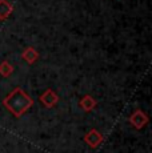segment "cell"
<instances>
[{
    "label": "cell",
    "mask_w": 152,
    "mask_h": 153,
    "mask_svg": "<svg viewBox=\"0 0 152 153\" xmlns=\"http://www.w3.org/2000/svg\"><path fill=\"white\" fill-rule=\"evenodd\" d=\"M3 105L10 111V113L13 117L19 119L34 105V100L30 97V95L24 89L17 87L4 97Z\"/></svg>",
    "instance_id": "1"
},
{
    "label": "cell",
    "mask_w": 152,
    "mask_h": 153,
    "mask_svg": "<svg viewBox=\"0 0 152 153\" xmlns=\"http://www.w3.org/2000/svg\"><path fill=\"white\" fill-rule=\"evenodd\" d=\"M128 121L131 123V125H132L133 128H136V129H143L145 125L148 124L150 119H148V116H147V113H145V112H143L142 109H136V111L130 116Z\"/></svg>",
    "instance_id": "2"
},
{
    "label": "cell",
    "mask_w": 152,
    "mask_h": 153,
    "mask_svg": "<svg viewBox=\"0 0 152 153\" xmlns=\"http://www.w3.org/2000/svg\"><path fill=\"white\" fill-rule=\"evenodd\" d=\"M84 143L89 146V148L95 149L103 143V134L98 131V129H91L89 132H87L84 134Z\"/></svg>",
    "instance_id": "3"
},
{
    "label": "cell",
    "mask_w": 152,
    "mask_h": 153,
    "mask_svg": "<svg viewBox=\"0 0 152 153\" xmlns=\"http://www.w3.org/2000/svg\"><path fill=\"white\" fill-rule=\"evenodd\" d=\"M39 100L45 108H54L55 105L57 104V101H59V96L56 95L55 91L48 88V89H45V92H43L42 95H40Z\"/></svg>",
    "instance_id": "4"
},
{
    "label": "cell",
    "mask_w": 152,
    "mask_h": 153,
    "mask_svg": "<svg viewBox=\"0 0 152 153\" xmlns=\"http://www.w3.org/2000/svg\"><path fill=\"white\" fill-rule=\"evenodd\" d=\"M79 105H80L81 109H84L86 112H89L96 107V100L93 99L91 95H86L81 97L80 101H79Z\"/></svg>",
    "instance_id": "5"
},
{
    "label": "cell",
    "mask_w": 152,
    "mask_h": 153,
    "mask_svg": "<svg viewBox=\"0 0 152 153\" xmlns=\"http://www.w3.org/2000/svg\"><path fill=\"white\" fill-rule=\"evenodd\" d=\"M13 8L7 0H0V19L5 20L11 13H12Z\"/></svg>",
    "instance_id": "6"
},
{
    "label": "cell",
    "mask_w": 152,
    "mask_h": 153,
    "mask_svg": "<svg viewBox=\"0 0 152 153\" xmlns=\"http://www.w3.org/2000/svg\"><path fill=\"white\" fill-rule=\"evenodd\" d=\"M23 59H24L25 61H27L28 64H34L35 61L39 59V53H37L36 49L31 48V47H28L27 49H25L24 52H23Z\"/></svg>",
    "instance_id": "7"
},
{
    "label": "cell",
    "mask_w": 152,
    "mask_h": 153,
    "mask_svg": "<svg viewBox=\"0 0 152 153\" xmlns=\"http://www.w3.org/2000/svg\"><path fill=\"white\" fill-rule=\"evenodd\" d=\"M12 72H13V67L11 65L8 61H3V63L0 64V75H1L3 77H8Z\"/></svg>",
    "instance_id": "8"
}]
</instances>
